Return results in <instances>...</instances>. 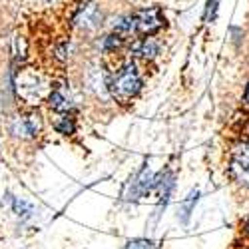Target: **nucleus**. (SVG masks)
I'll use <instances>...</instances> for the list:
<instances>
[{"instance_id":"nucleus-1","label":"nucleus","mask_w":249,"mask_h":249,"mask_svg":"<svg viewBox=\"0 0 249 249\" xmlns=\"http://www.w3.org/2000/svg\"><path fill=\"white\" fill-rule=\"evenodd\" d=\"M163 26H165V16L161 8L148 6V8H138L132 14L120 18L112 32H116L126 42H134L138 38L156 36Z\"/></svg>"},{"instance_id":"nucleus-14","label":"nucleus","mask_w":249,"mask_h":249,"mask_svg":"<svg viewBox=\"0 0 249 249\" xmlns=\"http://www.w3.org/2000/svg\"><path fill=\"white\" fill-rule=\"evenodd\" d=\"M124 249H156V243L152 239H134L124 245Z\"/></svg>"},{"instance_id":"nucleus-4","label":"nucleus","mask_w":249,"mask_h":249,"mask_svg":"<svg viewBox=\"0 0 249 249\" xmlns=\"http://www.w3.org/2000/svg\"><path fill=\"white\" fill-rule=\"evenodd\" d=\"M154 183H156V174L152 172L150 163L146 161L134 174V178H130V181L126 183V188H124V192H122V197L126 201H136V199L143 197L148 192H152Z\"/></svg>"},{"instance_id":"nucleus-19","label":"nucleus","mask_w":249,"mask_h":249,"mask_svg":"<svg viewBox=\"0 0 249 249\" xmlns=\"http://www.w3.org/2000/svg\"><path fill=\"white\" fill-rule=\"evenodd\" d=\"M0 110H2V98H0Z\"/></svg>"},{"instance_id":"nucleus-17","label":"nucleus","mask_w":249,"mask_h":249,"mask_svg":"<svg viewBox=\"0 0 249 249\" xmlns=\"http://www.w3.org/2000/svg\"><path fill=\"white\" fill-rule=\"evenodd\" d=\"M245 231L249 233V215H247V219H245Z\"/></svg>"},{"instance_id":"nucleus-15","label":"nucleus","mask_w":249,"mask_h":249,"mask_svg":"<svg viewBox=\"0 0 249 249\" xmlns=\"http://www.w3.org/2000/svg\"><path fill=\"white\" fill-rule=\"evenodd\" d=\"M217 8H219V0H207L205 14H203L205 22H212V20L215 18V14H217Z\"/></svg>"},{"instance_id":"nucleus-12","label":"nucleus","mask_w":249,"mask_h":249,"mask_svg":"<svg viewBox=\"0 0 249 249\" xmlns=\"http://www.w3.org/2000/svg\"><path fill=\"white\" fill-rule=\"evenodd\" d=\"M10 205H12V212L16 213V217H20L22 221H28V219L34 215L32 203H28V201L22 199V197H12V199H10Z\"/></svg>"},{"instance_id":"nucleus-7","label":"nucleus","mask_w":249,"mask_h":249,"mask_svg":"<svg viewBox=\"0 0 249 249\" xmlns=\"http://www.w3.org/2000/svg\"><path fill=\"white\" fill-rule=\"evenodd\" d=\"M160 50H161V44L158 42L154 36L138 38V40H134V46H132L134 56L143 58V60H152V58H156V56L160 54Z\"/></svg>"},{"instance_id":"nucleus-8","label":"nucleus","mask_w":249,"mask_h":249,"mask_svg":"<svg viewBox=\"0 0 249 249\" xmlns=\"http://www.w3.org/2000/svg\"><path fill=\"white\" fill-rule=\"evenodd\" d=\"M233 172H237V179H241L245 185H249V142L243 143L235 152Z\"/></svg>"},{"instance_id":"nucleus-16","label":"nucleus","mask_w":249,"mask_h":249,"mask_svg":"<svg viewBox=\"0 0 249 249\" xmlns=\"http://www.w3.org/2000/svg\"><path fill=\"white\" fill-rule=\"evenodd\" d=\"M245 102L249 104V82H247V88H245Z\"/></svg>"},{"instance_id":"nucleus-18","label":"nucleus","mask_w":249,"mask_h":249,"mask_svg":"<svg viewBox=\"0 0 249 249\" xmlns=\"http://www.w3.org/2000/svg\"><path fill=\"white\" fill-rule=\"evenodd\" d=\"M245 132H247V134H245V140L249 142V126H247V130H245Z\"/></svg>"},{"instance_id":"nucleus-5","label":"nucleus","mask_w":249,"mask_h":249,"mask_svg":"<svg viewBox=\"0 0 249 249\" xmlns=\"http://www.w3.org/2000/svg\"><path fill=\"white\" fill-rule=\"evenodd\" d=\"M40 130H42V120L34 112L16 114L8 122V132L20 140H32L40 134Z\"/></svg>"},{"instance_id":"nucleus-11","label":"nucleus","mask_w":249,"mask_h":249,"mask_svg":"<svg viewBox=\"0 0 249 249\" xmlns=\"http://www.w3.org/2000/svg\"><path fill=\"white\" fill-rule=\"evenodd\" d=\"M82 20H86L84 24V28H94V26H98V22L102 20V14L98 12V8H96V4H88V6H84L80 10V14H78V22H82Z\"/></svg>"},{"instance_id":"nucleus-3","label":"nucleus","mask_w":249,"mask_h":249,"mask_svg":"<svg viewBox=\"0 0 249 249\" xmlns=\"http://www.w3.org/2000/svg\"><path fill=\"white\" fill-rule=\"evenodd\" d=\"M16 90H18V96H22L28 104H38L44 96H50L52 86L40 74H34L32 70H26L22 74H18Z\"/></svg>"},{"instance_id":"nucleus-2","label":"nucleus","mask_w":249,"mask_h":249,"mask_svg":"<svg viewBox=\"0 0 249 249\" xmlns=\"http://www.w3.org/2000/svg\"><path fill=\"white\" fill-rule=\"evenodd\" d=\"M143 86V80H142V74L136 66V62H126V64H122L116 74L112 76V82H110V94L116 102L120 104H128L132 102L140 90Z\"/></svg>"},{"instance_id":"nucleus-6","label":"nucleus","mask_w":249,"mask_h":249,"mask_svg":"<svg viewBox=\"0 0 249 249\" xmlns=\"http://www.w3.org/2000/svg\"><path fill=\"white\" fill-rule=\"evenodd\" d=\"M176 188V176L170 172V170H165L161 174L156 176V183H154V190L158 192V197H160V210H161V205L165 207L172 197V192ZM158 210V212H160Z\"/></svg>"},{"instance_id":"nucleus-13","label":"nucleus","mask_w":249,"mask_h":249,"mask_svg":"<svg viewBox=\"0 0 249 249\" xmlns=\"http://www.w3.org/2000/svg\"><path fill=\"white\" fill-rule=\"evenodd\" d=\"M54 128H56V132L62 134V136H72V134L76 132V122H74V118H72L70 114H62V116L56 120Z\"/></svg>"},{"instance_id":"nucleus-9","label":"nucleus","mask_w":249,"mask_h":249,"mask_svg":"<svg viewBox=\"0 0 249 249\" xmlns=\"http://www.w3.org/2000/svg\"><path fill=\"white\" fill-rule=\"evenodd\" d=\"M48 106H50V110H54L58 114H68L72 110V100L64 88L58 86V88H52V92L48 96Z\"/></svg>"},{"instance_id":"nucleus-10","label":"nucleus","mask_w":249,"mask_h":249,"mask_svg":"<svg viewBox=\"0 0 249 249\" xmlns=\"http://www.w3.org/2000/svg\"><path fill=\"white\" fill-rule=\"evenodd\" d=\"M197 199H199V192H197V190L190 192V196H188V197H183V199H181V203H179V213H178V219H179L183 225L190 221V217H192V213H194V210H196V203H197Z\"/></svg>"}]
</instances>
